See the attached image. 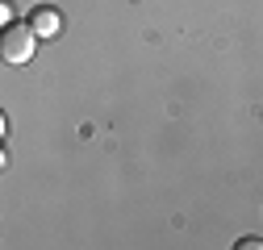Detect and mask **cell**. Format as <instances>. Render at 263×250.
Segmentation results:
<instances>
[{
  "label": "cell",
  "instance_id": "2",
  "mask_svg": "<svg viewBox=\"0 0 263 250\" xmlns=\"http://www.w3.org/2000/svg\"><path fill=\"white\" fill-rule=\"evenodd\" d=\"M29 25H34V34L38 38H59V29H63V17L54 13V9H34V13H29Z\"/></svg>",
  "mask_w": 263,
  "mask_h": 250
},
{
  "label": "cell",
  "instance_id": "3",
  "mask_svg": "<svg viewBox=\"0 0 263 250\" xmlns=\"http://www.w3.org/2000/svg\"><path fill=\"white\" fill-rule=\"evenodd\" d=\"M234 250H263V242H259V238H238Z\"/></svg>",
  "mask_w": 263,
  "mask_h": 250
},
{
  "label": "cell",
  "instance_id": "1",
  "mask_svg": "<svg viewBox=\"0 0 263 250\" xmlns=\"http://www.w3.org/2000/svg\"><path fill=\"white\" fill-rule=\"evenodd\" d=\"M34 42H38V34H34V25H5V38H0V54H5V62H29L34 58Z\"/></svg>",
  "mask_w": 263,
  "mask_h": 250
}]
</instances>
